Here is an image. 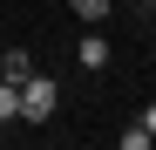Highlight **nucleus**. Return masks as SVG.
<instances>
[{
	"instance_id": "nucleus-1",
	"label": "nucleus",
	"mask_w": 156,
	"mask_h": 150,
	"mask_svg": "<svg viewBox=\"0 0 156 150\" xmlns=\"http://www.w3.org/2000/svg\"><path fill=\"white\" fill-rule=\"evenodd\" d=\"M55 109H61V89L48 82V75H27V82H20V116H27V123H48Z\"/></svg>"
},
{
	"instance_id": "nucleus-2",
	"label": "nucleus",
	"mask_w": 156,
	"mask_h": 150,
	"mask_svg": "<svg viewBox=\"0 0 156 150\" xmlns=\"http://www.w3.org/2000/svg\"><path fill=\"white\" fill-rule=\"evenodd\" d=\"M82 68H109V41L102 34H82Z\"/></svg>"
},
{
	"instance_id": "nucleus-3",
	"label": "nucleus",
	"mask_w": 156,
	"mask_h": 150,
	"mask_svg": "<svg viewBox=\"0 0 156 150\" xmlns=\"http://www.w3.org/2000/svg\"><path fill=\"white\" fill-rule=\"evenodd\" d=\"M27 75H34V62H27V55H20V48H14V55H7V62H0V82H27Z\"/></svg>"
},
{
	"instance_id": "nucleus-4",
	"label": "nucleus",
	"mask_w": 156,
	"mask_h": 150,
	"mask_svg": "<svg viewBox=\"0 0 156 150\" xmlns=\"http://www.w3.org/2000/svg\"><path fill=\"white\" fill-rule=\"evenodd\" d=\"M20 116V82H0V123Z\"/></svg>"
},
{
	"instance_id": "nucleus-5",
	"label": "nucleus",
	"mask_w": 156,
	"mask_h": 150,
	"mask_svg": "<svg viewBox=\"0 0 156 150\" xmlns=\"http://www.w3.org/2000/svg\"><path fill=\"white\" fill-rule=\"evenodd\" d=\"M75 21H109V0H68Z\"/></svg>"
},
{
	"instance_id": "nucleus-6",
	"label": "nucleus",
	"mask_w": 156,
	"mask_h": 150,
	"mask_svg": "<svg viewBox=\"0 0 156 150\" xmlns=\"http://www.w3.org/2000/svg\"><path fill=\"white\" fill-rule=\"evenodd\" d=\"M149 143H156V137L143 130V123H129V130H122V150H149Z\"/></svg>"
},
{
	"instance_id": "nucleus-7",
	"label": "nucleus",
	"mask_w": 156,
	"mask_h": 150,
	"mask_svg": "<svg viewBox=\"0 0 156 150\" xmlns=\"http://www.w3.org/2000/svg\"><path fill=\"white\" fill-rule=\"evenodd\" d=\"M143 130H149V137H156V103H149V109H143Z\"/></svg>"
},
{
	"instance_id": "nucleus-8",
	"label": "nucleus",
	"mask_w": 156,
	"mask_h": 150,
	"mask_svg": "<svg viewBox=\"0 0 156 150\" xmlns=\"http://www.w3.org/2000/svg\"><path fill=\"white\" fill-rule=\"evenodd\" d=\"M143 7H156V0H143Z\"/></svg>"
}]
</instances>
